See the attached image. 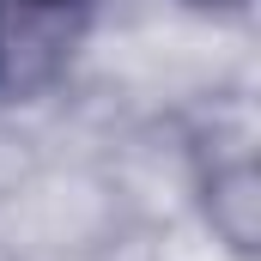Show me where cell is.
<instances>
[{"mask_svg": "<svg viewBox=\"0 0 261 261\" xmlns=\"http://www.w3.org/2000/svg\"><path fill=\"white\" fill-rule=\"evenodd\" d=\"M91 0H0V97H37L85 49Z\"/></svg>", "mask_w": 261, "mask_h": 261, "instance_id": "cell-1", "label": "cell"}, {"mask_svg": "<svg viewBox=\"0 0 261 261\" xmlns=\"http://www.w3.org/2000/svg\"><path fill=\"white\" fill-rule=\"evenodd\" d=\"M189 6H243V0H189Z\"/></svg>", "mask_w": 261, "mask_h": 261, "instance_id": "cell-2", "label": "cell"}]
</instances>
